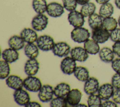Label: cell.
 I'll return each instance as SVG.
<instances>
[{
    "instance_id": "cell-3",
    "label": "cell",
    "mask_w": 120,
    "mask_h": 107,
    "mask_svg": "<svg viewBox=\"0 0 120 107\" xmlns=\"http://www.w3.org/2000/svg\"><path fill=\"white\" fill-rule=\"evenodd\" d=\"M36 42L38 48L44 51L52 50L55 44L53 39L48 35L40 36L38 37Z\"/></svg>"
},
{
    "instance_id": "cell-22",
    "label": "cell",
    "mask_w": 120,
    "mask_h": 107,
    "mask_svg": "<svg viewBox=\"0 0 120 107\" xmlns=\"http://www.w3.org/2000/svg\"><path fill=\"white\" fill-rule=\"evenodd\" d=\"M70 90V86L68 83L61 82L54 88V95L56 97H65Z\"/></svg>"
},
{
    "instance_id": "cell-32",
    "label": "cell",
    "mask_w": 120,
    "mask_h": 107,
    "mask_svg": "<svg viewBox=\"0 0 120 107\" xmlns=\"http://www.w3.org/2000/svg\"><path fill=\"white\" fill-rule=\"evenodd\" d=\"M98 94L90 95L87 99V103L89 107H101L102 101Z\"/></svg>"
},
{
    "instance_id": "cell-10",
    "label": "cell",
    "mask_w": 120,
    "mask_h": 107,
    "mask_svg": "<svg viewBox=\"0 0 120 107\" xmlns=\"http://www.w3.org/2000/svg\"><path fill=\"white\" fill-rule=\"evenodd\" d=\"M82 97V93L78 89H73L70 91L66 99L68 107H76L79 104Z\"/></svg>"
},
{
    "instance_id": "cell-35",
    "label": "cell",
    "mask_w": 120,
    "mask_h": 107,
    "mask_svg": "<svg viewBox=\"0 0 120 107\" xmlns=\"http://www.w3.org/2000/svg\"><path fill=\"white\" fill-rule=\"evenodd\" d=\"M110 38L113 42L120 41V28H116L110 33Z\"/></svg>"
},
{
    "instance_id": "cell-43",
    "label": "cell",
    "mask_w": 120,
    "mask_h": 107,
    "mask_svg": "<svg viewBox=\"0 0 120 107\" xmlns=\"http://www.w3.org/2000/svg\"><path fill=\"white\" fill-rule=\"evenodd\" d=\"M95 0L99 4H103L108 2L110 0Z\"/></svg>"
},
{
    "instance_id": "cell-7",
    "label": "cell",
    "mask_w": 120,
    "mask_h": 107,
    "mask_svg": "<svg viewBox=\"0 0 120 107\" xmlns=\"http://www.w3.org/2000/svg\"><path fill=\"white\" fill-rule=\"evenodd\" d=\"M84 17L81 12L75 10L70 12L68 15V19L70 25L75 28L83 25L85 22Z\"/></svg>"
},
{
    "instance_id": "cell-17",
    "label": "cell",
    "mask_w": 120,
    "mask_h": 107,
    "mask_svg": "<svg viewBox=\"0 0 120 107\" xmlns=\"http://www.w3.org/2000/svg\"><path fill=\"white\" fill-rule=\"evenodd\" d=\"M6 82L8 87L15 90L22 89L23 87V80L17 75L8 76L6 80Z\"/></svg>"
},
{
    "instance_id": "cell-2",
    "label": "cell",
    "mask_w": 120,
    "mask_h": 107,
    "mask_svg": "<svg viewBox=\"0 0 120 107\" xmlns=\"http://www.w3.org/2000/svg\"><path fill=\"white\" fill-rule=\"evenodd\" d=\"M23 87L30 91L36 92L39 91L42 84L38 77L34 75L28 76L23 80Z\"/></svg>"
},
{
    "instance_id": "cell-18",
    "label": "cell",
    "mask_w": 120,
    "mask_h": 107,
    "mask_svg": "<svg viewBox=\"0 0 120 107\" xmlns=\"http://www.w3.org/2000/svg\"><path fill=\"white\" fill-rule=\"evenodd\" d=\"M20 36L27 43H34L36 41L38 36L35 30L30 28H25L20 33Z\"/></svg>"
},
{
    "instance_id": "cell-1",
    "label": "cell",
    "mask_w": 120,
    "mask_h": 107,
    "mask_svg": "<svg viewBox=\"0 0 120 107\" xmlns=\"http://www.w3.org/2000/svg\"><path fill=\"white\" fill-rule=\"evenodd\" d=\"M89 30L82 27H75L71 33L72 39L78 43L84 42L90 37Z\"/></svg>"
},
{
    "instance_id": "cell-8",
    "label": "cell",
    "mask_w": 120,
    "mask_h": 107,
    "mask_svg": "<svg viewBox=\"0 0 120 107\" xmlns=\"http://www.w3.org/2000/svg\"><path fill=\"white\" fill-rule=\"evenodd\" d=\"M55 56L61 58L67 57L70 52V46L66 42L60 41L55 43L52 49Z\"/></svg>"
},
{
    "instance_id": "cell-15",
    "label": "cell",
    "mask_w": 120,
    "mask_h": 107,
    "mask_svg": "<svg viewBox=\"0 0 120 107\" xmlns=\"http://www.w3.org/2000/svg\"><path fill=\"white\" fill-rule=\"evenodd\" d=\"M71 57L75 61L82 62L85 61L89 58L88 53L82 47H75L70 51Z\"/></svg>"
},
{
    "instance_id": "cell-39",
    "label": "cell",
    "mask_w": 120,
    "mask_h": 107,
    "mask_svg": "<svg viewBox=\"0 0 120 107\" xmlns=\"http://www.w3.org/2000/svg\"><path fill=\"white\" fill-rule=\"evenodd\" d=\"M112 48L114 54L120 57V41L115 42L112 46Z\"/></svg>"
},
{
    "instance_id": "cell-24",
    "label": "cell",
    "mask_w": 120,
    "mask_h": 107,
    "mask_svg": "<svg viewBox=\"0 0 120 107\" xmlns=\"http://www.w3.org/2000/svg\"><path fill=\"white\" fill-rule=\"evenodd\" d=\"M84 48L89 54L91 55H96L100 51L98 43L93 39H88L84 43Z\"/></svg>"
},
{
    "instance_id": "cell-25",
    "label": "cell",
    "mask_w": 120,
    "mask_h": 107,
    "mask_svg": "<svg viewBox=\"0 0 120 107\" xmlns=\"http://www.w3.org/2000/svg\"><path fill=\"white\" fill-rule=\"evenodd\" d=\"M38 49L37 45L34 43H27L24 47V53L29 58H36L39 54Z\"/></svg>"
},
{
    "instance_id": "cell-11",
    "label": "cell",
    "mask_w": 120,
    "mask_h": 107,
    "mask_svg": "<svg viewBox=\"0 0 120 107\" xmlns=\"http://www.w3.org/2000/svg\"><path fill=\"white\" fill-rule=\"evenodd\" d=\"M13 96L15 102L20 106H25L30 100L29 93L22 89L15 90Z\"/></svg>"
},
{
    "instance_id": "cell-46",
    "label": "cell",
    "mask_w": 120,
    "mask_h": 107,
    "mask_svg": "<svg viewBox=\"0 0 120 107\" xmlns=\"http://www.w3.org/2000/svg\"><path fill=\"white\" fill-rule=\"evenodd\" d=\"M118 25H119V26H120V16H119V18H118Z\"/></svg>"
},
{
    "instance_id": "cell-31",
    "label": "cell",
    "mask_w": 120,
    "mask_h": 107,
    "mask_svg": "<svg viewBox=\"0 0 120 107\" xmlns=\"http://www.w3.org/2000/svg\"><path fill=\"white\" fill-rule=\"evenodd\" d=\"M10 68L9 63L4 60L0 61V78L4 79L7 78L10 74Z\"/></svg>"
},
{
    "instance_id": "cell-16",
    "label": "cell",
    "mask_w": 120,
    "mask_h": 107,
    "mask_svg": "<svg viewBox=\"0 0 120 107\" xmlns=\"http://www.w3.org/2000/svg\"><path fill=\"white\" fill-rule=\"evenodd\" d=\"M39 69V63L36 58H29L25 63L24 69L28 76L36 75Z\"/></svg>"
},
{
    "instance_id": "cell-21",
    "label": "cell",
    "mask_w": 120,
    "mask_h": 107,
    "mask_svg": "<svg viewBox=\"0 0 120 107\" xmlns=\"http://www.w3.org/2000/svg\"><path fill=\"white\" fill-rule=\"evenodd\" d=\"M99 56L102 61L105 63H110L114 59V53L110 48L105 47L100 50Z\"/></svg>"
},
{
    "instance_id": "cell-40",
    "label": "cell",
    "mask_w": 120,
    "mask_h": 107,
    "mask_svg": "<svg viewBox=\"0 0 120 107\" xmlns=\"http://www.w3.org/2000/svg\"><path fill=\"white\" fill-rule=\"evenodd\" d=\"M117 107V103L114 102L113 100H110L109 99L105 100L103 103H102V105L101 107Z\"/></svg>"
},
{
    "instance_id": "cell-30",
    "label": "cell",
    "mask_w": 120,
    "mask_h": 107,
    "mask_svg": "<svg viewBox=\"0 0 120 107\" xmlns=\"http://www.w3.org/2000/svg\"><path fill=\"white\" fill-rule=\"evenodd\" d=\"M96 9L95 4L93 2H88L82 5L80 12L84 17H88L94 14Z\"/></svg>"
},
{
    "instance_id": "cell-4",
    "label": "cell",
    "mask_w": 120,
    "mask_h": 107,
    "mask_svg": "<svg viewBox=\"0 0 120 107\" xmlns=\"http://www.w3.org/2000/svg\"><path fill=\"white\" fill-rule=\"evenodd\" d=\"M48 23V18L43 14H38L31 21L32 28L37 31H42L45 29Z\"/></svg>"
},
{
    "instance_id": "cell-12",
    "label": "cell",
    "mask_w": 120,
    "mask_h": 107,
    "mask_svg": "<svg viewBox=\"0 0 120 107\" xmlns=\"http://www.w3.org/2000/svg\"><path fill=\"white\" fill-rule=\"evenodd\" d=\"M64 8L61 4L56 2H52L47 5L46 12L51 17H58L64 13Z\"/></svg>"
},
{
    "instance_id": "cell-19",
    "label": "cell",
    "mask_w": 120,
    "mask_h": 107,
    "mask_svg": "<svg viewBox=\"0 0 120 107\" xmlns=\"http://www.w3.org/2000/svg\"><path fill=\"white\" fill-rule=\"evenodd\" d=\"M19 54L17 51L11 48L4 49L2 52L3 60L9 63H12L19 59Z\"/></svg>"
},
{
    "instance_id": "cell-44",
    "label": "cell",
    "mask_w": 120,
    "mask_h": 107,
    "mask_svg": "<svg viewBox=\"0 0 120 107\" xmlns=\"http://www.w3.org/2000/svg\"><path fill=\"white\" fill-rule=\"evenodd\" d=\"M115 4L116 6L119 9H120V0H115Z\"/></svg>"
},
{
    "instance_id": "cell-13",
    "label": "cell",
    "mask_w": 120,
    "mask_h": 107,
    "mask_svg": "<svg viewBox=\"0 0 120 107\" xmlns=\"http://www.w3.org/2000/svg\"><path fill=\"white\" fill-rule=\"evenodd\" d=\"M99 88L98 80L95 77H90L85 82L83 90L87 94L91 95L98 92Z\"/></svg>"
},
{
    "instance_id": "cell-9",
    "label": "cell",
    "mask_w": 120,
    "mask_h": 107,
    "mask_svg": "<svg viewBox=\"0 0 120 107\" xmlns=\"http://www.w3.org/2000/svg\"><path fill=\"white\" fill-rule=\"evenodd\" d=\"M54 89L49 84H45L42 86L38 93V97L40 100L43 102L51 101L53 99Z\"/></svg>"
},
{
    "instance_id": "cell-23",
    "label": "cell",
    "mask_w": 120,
    "mask_h": 107,
    "mask_svg": "<svg viewBox=\"0 0 120 107\" xmlns=\"http://www.w3.org/2000/svg\"><path fill=\"white\" fill-rule=\"evenodd\" d=\"M103 18L97 13H94L89 16L88 24L92 30L102 27Z\"/></svg>"
},
{
    "instance_id": "cell-42",
    "label": "cell",
    "mask_w": 120,
    "mask_h": 107,
    "mask_svg": "<svg viewBox=\"0 0 120 107\" xmlns=\"http://www.w3.org/2000/svg\"><path fill=\"white\" fill-rule=\"evenodd\" d=\"M77 4L80 5H83L85 4H86L87 3L89 2L90 0H75Z\"/></svg>"
},
{
    "instance_id": "cell-20",
    "label": "cell",
    "mask_w": 120,
    "mask_h": 107,
    "mask_svg": "<svg viewBox=\"0 0 120 107\" xmlns=\"http://www.w3.org/2000/svg\"><path fill=\"white\" fill-rule=\"evenodd\" d=\"M8 44L10 48L18 50L24 47L25 41L21 36L15 35L9 38L8 41Z\"/></svg>"
},
{
    "instance_id": "cell-26",
    "label": "cell",
    "mask_w": 120,
    "mask_h": 107,
    "mask_svg": "<svg viewBox=\"0 0 120 107\" xmlns=\"http://www.w3.org/2000/svg\"><path fill=\"white\" fill-rule=\"evenodd\" d=\"M74 74L76 78L82 82H85L89 78V71L84 66H76Z\"/></svg>"
},
{
    "instance_id": "cell-33",
    "label": "cell",
    "mask_w": 120,
    "mask_h": 107,
    "mask_svg": "<svg viewBox=\"0 0 120 107\" xmlns=\"http://www.w3.org/2000/svg\"><path fill=\"white\" fill-rule=\"evenodd\" d=\"M50 106L52 107H68V104L66 97H56L52 99L50 103Z\"/></svg>"
},
{
    "instance_id": "cell-34",
    "label": "cell",
    "mask_w": 120,
    "mask_h": 107,
    "mask_svg": "<svg viewBox=\"0 0 120 107\" xmlns=\"http://www.w3.org/2000/svg\"><path fill=\"white\" fill-rule=\"evenodd\" d=\"M64 8L68 11L75 10L77 7L75 0H62Z\"/></svg>"
},
{
    "instance_id": "cell-36",
    "label": "cell",
    "mask_w": 120,
    "mask_h": 107,
    "mask_svg": "<svg viewBox=\"0 0 120 107\" xmlns=\"http://www.w3.org/2000/svg\"><path fill=\"white\" fill-rule=\"evenodd\" d=\"M112 85L115 89H120V73H115L112 78Z\"/></svg>"
},
{
    "instance_id": "cell-5",
    "label": "cell",
    "mask_w": 120,
    "mask_h": 107,
    "mask_svg": "<svg viewBox=\"0 0 120 107\" xmlns=\"http://www.w3.org/2000/svg\"><path fill=\"white\" fill-rule=\"evenodd\" d=\"M60 67L64 74L70 75L74 73L76 67V63L75 60L71 57L67 56L61 61Z\"/></svg>"
},
{
    "instance_id": "cell-28",
    "label": "cell",
    "mask_w": 120,
    "mask_h": 107,
    "mask_svg": "<svg viewBox=\"0 0 120 107\" xmlns=\"http://www.w3.org/2000/svg\"><path fill=\"white\" fill-rule=\"evenodd\" d=\"M47 2L46 0H33L32 7L38 14H43L46 11Z\"/></svg>"
},
{
    "instance_id": "cell-41",
    "label": "cell",
    "mask_w": 120,
    "mask_h": 107,
    "mask_svg": "<svg viewBox=\"0 0 120 107\" xmlns=\"http://www.w3.org/2000/svg\"><path fill=\"white\" fill-rule=\"evenodd\" d=\"M25 107H41V104L39 102L33 101H30V102H29L25 106Z\"/></svg>"
},
{
    "instance_id": "cell-38",
    "label": "cell",
    "mask_w": 120,
    "mask_h": 107,
    "mask_svg": "<svg viewBox=\"0 0 120 107\" xmlns=\"http://www.w3.org/2000/svg\"><path fill=\"white\" fill-rule=\"evenodd\" d=\"M112 100L117 104H120V89H116L112 97Z\"/></svg>"
},
{
    "instance_id": "cell-45",
    "label": "cell",
    "mask_w": 120,
    "mask_h": 107,
    "mask_svg": "<svg viewBox=\"0 0 120 107\" xmlns=\"http://www.w3.org/2000/svg\"><path fill=\"white\" fill-rule=\"evenodd\" d=\"M83 106L84 107H87V106L85 105L84 104H79L76 107H83Z\"/></svg>"
},
{
    "instance_id": "cell-29",
    "label": "cell",
    "mask_w": 120,
    "mask_h": 107,
    "mask_svg": "<svg viewBox=\"0 0 120 107\" xmlns=\"http://www.w3.org/2000/svg\"><path fill=\"white\" fill-rule=\"evenodd\" d=\"M117 25L118 22L115 18L110 16L103 18L102 26L108 31L111 32L117 28Z\"/></svg>"
},
{
    "instance_id": "cell-37",
    "label": "cell",
    "mask_w": 120,
    "mask_h": 107,
    "mask_svg": "<svg viewBox=\"0 0 120 107\" xmlns=\"http://www.w3.org/2000/svg\"><path fill=\"white\" fill-rule=\"evenodd\" d=\"M113 70L117 73H120V58H117L112 62Z\"/></svg>"
},
{
    "instance_id": "cell-6",
    "label": "cell",
    "mask_w": 120,
    "mask_h": 107,
    "mask_svg": "<svg viewBox=\"0 0 120 107\" xmlns=\"http://www.w3.org/2000/svg\"><path fill=\"white\" fill-rule=\"evenodd\" d=\"M103 26L92 30L91 38L98 43H104L110 38V33Z\"/></svg>"
},
{
    "instance_id": "cell-27",
    "label": "cell",
    "mask_w": 120,
    "mask_h": 107,
    "mask_svg": "<svg viewBox=\"0 0 120 107\" xmlns=\"http://www.w3.org/2000/svg\"><path fill=\"white\" fill-rule=\"evenodd\" d=\"M114 11V8L112 4L109 2H107L101 6L99 10V14L103 18H106L112 15Z\"/></svg>"
},
{
    "instance_id": "cell-14",
    "label": "cell",
    "mask_w": 120,
    "mask_h": 107,
    "mask_svg": "<svg viewBox=\"0 0 120 107\" xmlns=\"http://www.w3.org/2000/svg\"><path fill=\"white\" fill-rule=\"evenodd\" d=\"M114 88L111 83H104L99 87L98 91V94L102 100H108L112 97L114 91Z\"/></svg>"
}]
</instances>
